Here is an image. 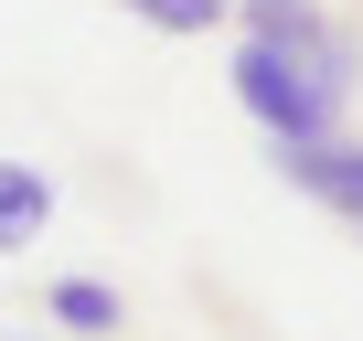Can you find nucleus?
Segmentation results:
<instances>
[{
  "label": "nucleus",
  "mask_w": 363,
  "mask_h": 341,
  "mask_svg": "<svg viewBox=\"0 0 363 341\" xmlns=\"http://www.w3.org/2000/svg\"><path fill=\"white\" fill-rule=\"evenodd\" d=\"M352 86H363V33L331 22L320 0H299L289 22H257V33L235 43V107L267 128V149L331 139L342 107H352Z\"/></svg>",
  "instance_id": "1"
},
{
  "label": "nucleus",
  "mask_w": 363,
  "mask_h": 341,
  "mask_svg": "<svg viewBox=\"0 0 363 341\" xmlns=\"http://www.w3.org/2000/svg\"><path fill=\"white\" fill-rule=\"evenodd\" d=\"M278 182L310 192L320 214H342V224L363 235V139H342V128H331V139H289V149H278Z\"/></svg>",
  "instance_id": "2"
},
{
  "label": "nucleus",
  "mask_w": 363,
  "mask_h": 341,
  "mask_svg": "<svg viewBox=\"0 0 363 341\" xmlns=\"http://www.w3.org/2000/svg\"><path fill=\"white\" fill-rule=\"evenodd\" d=\"M43 320L75 330V341H107V330H128V299H118L107 277H54V288H43Z\"/></svg>",
  "instance_id": "3"
},
{
  "label": "nucleus",
  "mask_w": 363,
  "mask_h": 341,
  "mask_svg": "<svg viewBox=\"0 0 363 341\" xmlns=\"http://www.w3.org/2000/svg\"><path fill=\"white\" fill-rule=\"evenodd\" d=\"M43 224H54V182L33 160H0V256H22Z\"/></svg>",
  "instance_id": "4"
},
{
  "label": "nucleus",
  "mask_w": 363,
  "mask_h": 341,
  "mask_svg": "<svg viewBox=\"0 0 363 341\" xmlns=\"http://www.w3.org/2000/svg\"><path fill=\"white\" fill-rule=\"evenodd\" d=\"M128 11H139L150 33H214V22L235 11V0H128Z\"/></svg>",
  "instance_id": "5"
}]
</instances>
